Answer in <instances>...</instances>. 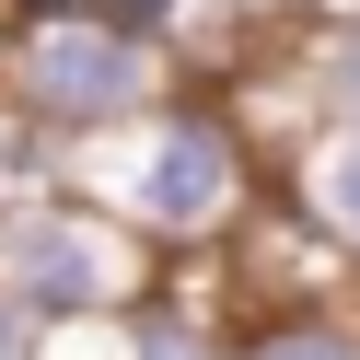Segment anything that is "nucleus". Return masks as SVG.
<instances>
[{
    "label": "nucleus",
    "mask_w": 360,
    "mask_h": 360,
    "mask_svg": "<svg viewBox=\"0 0 360 360\" xmlns=\"http://www.w3.org/2000/svg\"><path fill=\"white\" fill-rule=\"evenodd\" d=\"M337 105H349V128H360V24L337 35Z\"/></svg>",
    "instance_id": "obj_7"
},
{
    "label": "nucleus",
    "mask_w": 360,
    "mask_h": 360,
    "mask_svg": "<svg viewBox=\"0 0 360 360\" xmlns=\"http://www.w3.org/2000/svg\"><path fill=\"white\" fill-rule=\"evenodd\" d=\"M0 279L35 314H94V302L128 290V244H117V221H94L82 198H58V210H24L0 233Z\"/></svg>",
    "instance_id": "obj_3"
},
{
    "label": "nucleus",
    "mask_w": 360,
    "mask_h": 360,
    "mask_svg": "<svg viewBox=\"0 0 360 360\" xmlns=\"http://www.w3.org/2000/svg\"><path fill=\"white\" fill-rule=\"evenodd\" d=\"M0 360H24V302L0 290Z\"/></svg>",
    "instance_id": "obj_8"
},
{
    "label": "nucleus",
    "mask_w": 360,
    "mask_h": 360,
    "mask_svg": "<svg viewBox=\"0 0 360 360\" xmlns=\"http://www.w3.org/2000/svg\"><path fill=\"white\" fill-rule=\"evenodd\" d=\"M244 360H360V337L349 326H279V337H256Z\"/></svg>",
    "instance_id": "obj_5"
},
{
    "label": "nucleus",
    "mask_w": 360,
    "mask_h": 360,
    "mask_svg": "<svg viewBox=\"0 0 360 360\" xmlns=\"http://www.w3.org/2000/svg\"><path fill=\"white\" fill-rule=\"evenodd\" d=\"M140 360H221L198 326H174V314H140Z\"/></svg>",
    "instance_id": "obj_6"
},
{
    "label": "nucleus",
    "mask_w": 360,
    "mask_h": 360,
    "mask_svg": "<svg viewBox=\"0 0 360 360\" xmlns=\"http://www.w3.org/2000/svg\"><path fill=\"white\" fill-rule=\"evenodd\" d=\"M105 198H117L140 233H174V244L221 233V221H233V198H244L221 117H186V105L140 117V128H128V163H105Z\"/></svg>",
    "instance_id": "obj_2"
},
{
    "label": "nucleus",
    "mask_w": 360,
    "mask_h": 360,
    "mask_svg": "<svg viewBox=\"0 0 360 360\" xmlns=\"http://www.w3.org/2000/svg\"><path fill=\"white\" fill-rule=\"evenodd\" d=\"M12 82L58 128H128L151 105V47L128 24H105V12H35L12 35Z\"/></svg>",
    "instance_id": "obj_1"
},
{
    "label": "nucleus",
    "mask_w": 360,
    "mask_h": 360,
    "mask_svg": "<svg viewBox=\"0 0 360 360\" xmlns=\"http://www.w3.org/2000/svg\"><path fill=\"white\" fill-rule=\"evenodd\" d=\"M302 186H314V221H326L337 244H360V128H337V140L314 151Z\"/></svg>",
    "instance_id": "obj_4"
}]
</instances>
